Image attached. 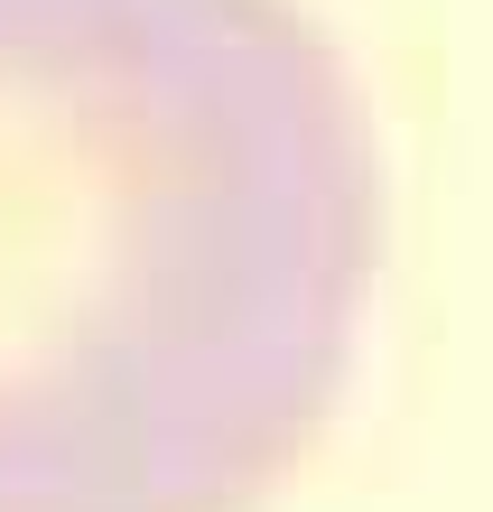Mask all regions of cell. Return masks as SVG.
I'll use <instances>...</instances> for the list:
<instances>
[{"label": "cell", "mask_w": 493, "mask_h": 512, "mask_svg": "<svg viewBox=\"0 0 493 512\" xmlns=\"http://www.w3.org/2000/svg\"><path fill=\"white\" fill-rule=\"evenodd\" d=\"M373 261V131L289 0H0V457L307 410Z\"/></svg>", "instance_id": "obj_1"}]
</instances>
